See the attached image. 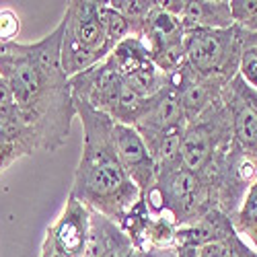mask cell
<instances>
[{
	"instance_id": "obj_1",
	"label": "cell",
	"mask_w": 257,
	"mask_h": 257,
	"mask_svg": "<svg viewBox=\"0 0 257 257\" xmlns=\"http://www.w3.org/2000/svg\"><path fill=\"white\" fill-rule=\"evenodd\" d=\"M64 23L33 44H11L0 56V76L11 89L17 111L33 130L39 151L56 153L66 144L76 117L70 78L62 68Z\"/></svg>"
},
{
	"instance_id": "obj_2",
	"label": "cell",
	"mask_w": 257,
	"mask_h": 257,
	"mask_svg": "<svg viewBox=\"0 0 257 257\" xmlns=\"http://www.w3.org/2000/svg\"><path fill=\"white\" fill-rule=\"evenodd\" d=\"M74 109L82 123V146L70 196L89 210L119 222L138 202L140 189L125 175L117 159L113 142L115 121L78 99H74Z\"/></svg>"
},
{
	"instance_id": "obj_3",
	"label": "cell",
	"mask_w": 257,
	"mask_h": 257,
	"mask_svg": "<svg viewBox=\"0 0 257 257\" xmlns=\"http://www.w3.org/2000/svg\"><path fill=\"white\" fill-rule=\"evenodd\" d=\"M153 216H169L177 226L198 222L214 208H218L216 189L208 177L191 173L183 165L157 171L155 185L140 196Z\"/></svg>"
},
{
	"instance_id": "obj_4",
	"label": "cell",
	"mask_w": 257,
	"mask_h": 257,
	"mask_svg": "<svg viewBox=\"0 0 257 257\" xmlns=\"http://www.w3.org/2000/svg\"><path fill=\"white\" fill-rule=\"evenodd\" d=\"M257 46V33L239 25L226 29H189L185 31V66L202 78L230 82L239 72L243 54Z\"/></svg>"
},
{
	"instance_id": "obj_5",
	"label": "cell",
	"mask_w": 257,
	"mask_h": 257,
	"mask_svg": "<svg viewBox=\"0 0 257 257\" xmlns=\"http://www.w3.org/2000/svg\"><path fill=\"white\" fill-rule=\"evenodd\" d=\"M234 142L230 113L222 99L185 123L181 136V165L202 177H210Z\"/></svg>"
},
{
	"instance_id": "obj_6",
	"label": "cell",
	"mask_w": 257,
	"mask_h": 257,
	"mask_svg": "<svg viewBox=\"0 0 257 257\" xmlns=\"http://www.w3.org/2000/svg\"><path fill=\"white\" fill-rule=\"evenodd\" d=\"M62 68L68 78L97 66L109 56L103 35L99 3L95 0H72L62 15Z\"/></svg>"
},
{
	"instance_id": "obj_7",
	"label": "cell",
	"mask_w": 257,
	"mask_h": 257,
	"mask_svg": "<svg viewBox=\"0 0 257 257\" xmlns=\"http://www.w3.org/2000/svg\"><path fill=\"white\" fill-rule=\"evenodd\" d=\"M89 230L91 210L68 194L60 216L46 228L39 257H84Z\"/></svg>"
},
{
	"instance_id": "obj_8",
	"label": "cell",
	"mask_w": 257,
	"mask_h": 257,
	"mask_svg": "<svg viewBox=\"0 0 257 257\" xmlns=\"http://www.w3.org/2000/svg\"><path fill=\"white\" fill-rule=\"evenodd\" d=\"M177 127H185V117L181 111L177 89L167 80V84L159 93L144 99L140 115L134 121V130L142 136L144 144L148 146L163 134L177 130Z\"/></svg>"
},
{
	"instance_id": "obj_9",
	"label": "cell",
	"mask_w": 257,
	"mask_h": 257,
	"mask_svg": "<svg viewBox=\"0 0 257 257\" xmlns=\"http://www.w3.org/2000/svg\"><path fill=\"white\" fill-rule=\"evenodd\" d=\"M113 142H115V153L125 175L140 189V196H144L157 181V165L153 155L148 153L142 136L134 130V125L115 123Z\"/></svg>"
},
{
	"instance_id": "obj_10",
	"label": "cell",
	"mask_w": 257,
	"mask_h": 257,
	"mask_svg": "<svg viewBox=\"0 0 257 257\" xmlns=\"http://www.w3.org/2000/svg\"><path fill=\"white\" fill-rule=\"evenodd\" d=\"M169 84H173L179 95V103H181V111L185 117V123L194 121L196 117H200L208 107L218 101L222 95V89L226 87V82L214 80V78H202L191 72L185 62L173 72L167 74Z\"/></svg>"
},
{
	"instance_id": "obj_11",
	"label": "cell",
	"mask_w": 257,
	"mask_h": 257,
	"mask_svg": "<svg viewBox=\"0 0 257 257\" xmlns=\"http://www.w3.org/2000/svg\"><path fill=\"white\" fill-rule=\"evenodd\" d=\"M220 99L230 113L234 142H237L247 155L257 159V109L239 91L234 78L222 89Z\"/></svg>"
},
{
	"instance_id": "obj_12",
	"label": "cell",
	"mask_w": 257,
	"mask_h": 257,
	"mask_svg": "<svg viewBox=\"0 0 257 257\" xmlns=\"http://www.w3.org/2000/svg\"><path fill=\"white\" fill-rule=\"evenodd\" d=\"M130 237L111 218L91 210L89 245L84 257H130L134 253Z\"/></svg>"
},
{
	"instance_id": "obj_13",
	"label": "cell",
	"mask_w": 257,
	"mask_h": 257,
	"mask_svg": "<svg viewBox=\"0 0 257 257\" xmlns=\"http://www.w3.org/2000/svg\"><path fill=\"white\" fill-rule=\"evenodd\" d=\"M230 234H234L230 216L224 214L220 208H214L206 214V216H202L198 222L187 224V226H179L177 234H175V245H177V249L204 247L210 243L228 239Z\"/></svg>"
},
{
	"instance_id": "obj_14",
	"label": "cell",
	"mask_w": 257,
	"mask_h": 257,
	"mask_svg": "<svg viewBox=\"0 0 257 257\" xmlns=\"http://www.w3.org/2000/svg\"><path fill=\"white\" fill-rule=\"evenodd\" d=\"M185 31L189 29H226L232 25L228 0H185L179 15Z\"/></svg>"
},
{
	"instance_id": "obj_15",
	"label": "cell",
	"mask_w": 257,
	"mask_h": 257,
	"mask_svg": "<svg viewBox=\"0 0 257 257\" xmlns=\"http://www.w3.org/2000/svg\"><path fill=\"white\" fill-rule=\"evenodd\" d=\"M109 60L113 62V66L121 74V78L132 76L134 72H138L140 68L148 66V64L153 62L146 44L140 37H134V35L119 41V44L113 48V52L109 54Z\"/></svg>"
},
{
	"instance_id": "obj_16",
	"label": "cell",
	"mask_w": 257,
	"mask_h": 257,
	"mask_svg": "<svg viewBox=\"0 0 257 257\" xmlns=\"http://www.w3.org/2000/svg\"><path fill=\"white\" fill-rule=\"evenodd\" d=\"M230 220H232L234 232H237L251 249L257 251V179L247 189L239 210L234 212V216Z\"/></svg>"
},
{
	"instance_id": "obj_17",
	"label": "cell",
	"mask_w": 257,
	"mask_h": 257,
	"mask_svg": "<svg viewBox=\"0 0 257 257\" xmlns=\"http://www.w3.org/2000/svg\"><path fill=\"white\" fill-rule=\"evenodd\" d=\"M177 257H257V251L251 249L237 232L228 239L210 243L204 247H185L177 249Z\"/></svg>"
},
{
	"instance_id": "obj_18",
	"label": "cell",
	"mask_w": 257,
	"mask_h": 257,
	"mask_svg": "<svg viewBox=\"0 0 257 257\" xmlns=\"http://www.w3.org/2000/svg\"><path fill=\"white\" fill-rule=\"evenodd\" d=\"M107 5L113 11H117L127 23H130L134 37H140L148 15L157 7V0H109Z\"/></svg>"
},
{
	"instance_id": "obj_19",
	"label": "cell",
	"mask_w": 257,
	"mask_h": 257,
	"mask_svg": "<svg viewBox=\"0 0 257 257\" xmlns=\"http://www.w3.org/2000/svg\"><path fill=\"white\" fill-rule=\"evenodd\" d=\"M99 19H101L103 35H105L109 52H113V48L119 44V41H123L125 37L132 35L130 23H127V21L117 11H113L107 3H99Z\"/></svg>"
},
{
	"instance_id": "obj_20",
	"label": "cell",
	"mask_w": 257,
	"mask_h": 257,
	"mask_svg": "<svg viewBox=\"0 0 257 257\" xmlns=\"http://www.w3.org/2000/svg\"><path fill=\"white\" fill-rule=\"evenodd\" d=\"M232 23L257 33V0H228Z\"/></svg>"
},
{
	"instance_id": "obj_21",
	"label": "cell",
	"mask_w": 257,
	"mask_h": 257,
	"mask_svg": "<svg viewBox=\"0 0 257 257\" xmlns=\"http://www.w3.org/2000/svg\"><path fill=\"white\" fill-rule=\"evenodd\" d=\"M21 33V19L13 9L0 11V41L3 44H15Z\"/></svg>"
},
{
	"instance_id": "obj_22",
	"label": "cell",
	"mask_w": 257,
	"mask_h": 257,
	"mask_svg": "<svg viewBox=\"0 0 257 257\" xmlns=\"http://www.w3.org/2000/svg\"><path fill=\"white\" fill-rule=\"evenodd\" d=\"M19 159H23V157H21V153L17 151V148L13 144L5 142V140H0V173H5V171L13 163H17Z\"/></svg>"
},
{
	"instance_id": "obj_23",
	"label": "cell",
	"mask_w": 257,
	"mask_h": 257,
	"mask_svg": "<svg viewBox=\"0 0 257 257\" xmlns=\"http://www.w3.org/2000/svg\"><path fill=\"white\" fill-rule=\"evenodd\" d=\"M15 107V101H13V95H11V89H9V84L7 80L0 76V117L7 115L11 109Z\"/></svg>"
},
{
	"instance_id": "obj_24",
	"label": "cell",
	"mask_w": 257,
	"mask_h": 257,
	"mask_svg": "<svg viewBox=\"0 0 257 257\" xmlns=\"http://www.w3.org/2000/svg\"><path fill=\"white\" fill-rule=\"evenodd\" d=\"M130 257H177V251L165 249H151V251H134Z\"/></svg>"
},
{
	"instance_id": "obj_25",
	"label": "cell",
	"mask_w": 257,
	"mask_h": 257,
	"mask_svg": "<svg viewBox=\"0 0 257 257\" xmlns=\"http://www.w3.org/2000/svg\"><path fill=\"white\" fill-rule=\"evenodd\" d=\"M9 48H11V44H3V41H0V56L9 54Z\"/></svg>"
},
{
	"instance_id": "obj_26",
	"label": "cell",
	"mask_w": 257,
	"mask_h": 257,
	"mask_svg": "<svg viewBox=\"0 0 257 257\" xmlns=\"http://www.w3.org/2000/svg\"><path fill=\"white\" fill-rule=\"evenodd\" d=\"M251 52H253V56H255V60H257V46H253V48H251Z\"/></svg>"
}]
</instances>
